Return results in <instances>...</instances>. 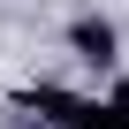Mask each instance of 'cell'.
I'll use <instances>...</instances> for the list:
<instances>
[{
	"label": "cell",
	"instance_id": "6da1fadb",
	"mask_svg": "<svg viewBox=\"0 0 129 129\" xmlns=\"http://www.w3.org/2000/svg\"><path fill=\"white\" fill-rule=\"evenodd\" d=\"M23 106L38 114V129H121L106 114V99H84V91H61V84H30Z\"/></svg>",
	"mask_w": 129,
	"mask_h": 129
},
{
	"label": "cell",
	"instance_id": "7a4b0ae2",
	"mask_svg": "<svg viewBox=\"0 0 129 129\" xmlns=\"http://www.w3.org/2000/svg\"><path fill=\"white\" fill-rule=\"evenodd\" d=\"M69 46H76V53L91 61V69H106L121 38H114V23H106V15H76V23H69Z\"/></svg>",
	"mask_w": 129,
	"mask_h": 129
},
{
	"label": "cell",
	"instance_id": "3957f363",
	"mask_svg": "<svg viewBox=\"0 0 129 129\" xmlns=\"http://www.w3.org/2000/svg\"><path fill=\"white\" fill-rule=\"evenodd\" d=\"M106 114H114V121H121V129H129V76H121V84H114V91H106Z\"/></svg>",
	"mask_w": 129,
	"mask_h": 129
}]
</instances>
